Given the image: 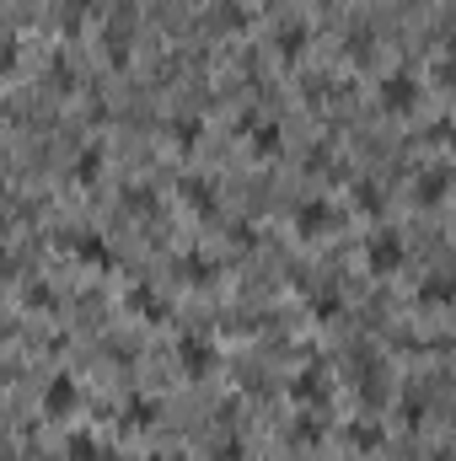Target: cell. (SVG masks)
<instances>
[{
    "mask_svg": "<svg viewBox=\"0 0 456 461\" xmlns=\"http://www.w3.org/2000/svg\"><path fill=\"white\" fill-rule=\"evenodd\" d=\"M215 461H242V435H221L215 440Z\"/></svg>",
    "mask_w": 456,
    "mask_h": 461,
    "instance_id": "obj_30",
    "label": "cell"
},
{
    "mask_svg": "<svg viewBox=\"0 0 456 461\" xmlns=\"http://www.w3.org/2000/svg\"><path fill=\"white\" fill-rule=\"evenodd\" d=\"M236 134L247 140V150H252L258 161H274V156L285 150V123H274V118L242 113V118H236Z\"/></svg>",
    "mask_w": 456,
    "mask_h": 461,
    "instance_id": "obj_4",
    "label": "cell"
},
{
    "mask_svg": "<svg viewBox=\"0 0 456 461\" xmlns=\"http://www.w3.org/2000/svg\"><path fill=\"white\" fill-rule=\"evenodd\" d=\"M103 167H108V150H103V145H81V156L70 161V177H76L81 188H92V183L103 177Z\"/></svg>",
    "mask_w": 456,
    "mask_h": 461,
    "instance_id": "obj_20",
    "label": "cell"
},
{
    "mask_svg": "<svg viewBox=\"0 0 456 461\" xmlns=\"http://www.w3.org/2000/svg\"><path fill=\"white\" fill-rule=\"evenodd\" d=\"M167 140H172L178 150H194V145L205 140V118L199 113H172L167 118Z\"/></svg>",
    "mask_w": 456,
    "mask_h": 461,
    "instance_id": "obj_19",
    "label": "cell"
},
{
    "mask_svg": "<svg viewBox=\"0 0 456 461\" xmlns=\"http://www.w3.org/2000/svg\"><path fill=\"white\" fill-rule=\"evenodd\" d=\"M354 204H360L365 215H381V210H387V194H381V183H370V177H354Z\"/></svg>",
    "mask_w": 456,
    "mask_h": 461,
    "instance_id": "obj_25",
    "label": "cell"
},
{
    "mask_svg": "<svg viewBox=\"0 0 456 461\" xmlns=\"http://www.w3.org/2000/svg\"><path fill=\"white\" fill-rule=\"evenodd\" d=\"M65 247H70L81 263H92V268H114V247H108L103 230H76V236H65Z\"/></svg>",
    "mask_w": 456,
    "mask_h": 461,
    "instance_id": "obj_13",
    "label": "cell"
},
{
    "mask_svg": "<svg viewBox=\"0 0 456 461\" xmlns=\"http://www.w3.org/2000/svg\"><path fill=\"white\" fill-rule=\"evenodd\" d=\"M178 194H183V204H188L194 215H215V210H221L215 177H205V172H199V177H183V183H178Z\"/></svg>",
    "mask_w": 456,
    "mask_h": 461,
    "instance_id": "obj_14",
    "label": "cell"
},
{
    "mask_svg": "<svg viewBox=\"0 0 456 461\" xmlns=\"http://www.w3.org/2000/svg\"><path fill=\"white\" fill-rule=\"evenodd\" d=\"M414 301H419V306H430V312H451V306H456V274H451V268H430V274L419 279Z\"/></svg>",
    "mask_w": 456,
    "mask_h": 461,
    "instance_id": "obj_11",
    "label": "cell"
},
{
    "mask_svg": "<svg viewBox=\"0 0 456 461\" xmlns=\"http://www.w3.org/2000/svg\"><path fill=\"white\" fill-rule=\"evenodd\" d=\"M333 221H339V210H333L323 194H306V199L290 210V226H296V236H306V241L328 236V230H333Z\"/></svg>",
    "mask_w": 456,
    "mask_h": 461,
    "instance_id": "obj_5",
    "label": "cell"
},
{
    "mask_svg": "<svg viewBox=\"0 0 456 461\" xmlns=\"http://www.w3.org/2000/svg\"><path fill=\"white\" fill-rule=\"evenodd\" d=\"M215 22H221V27H242L247 16H242V5H236V0H221V5H215Z\"/></svg>",
    "mask_w": 456,
    "mask_h": 461,
    "instance_id": "obj_31",
    "label": "cell"
},
{
    "mask_svg": "<svg viewBox=\"0 0 456 461\" xmlns=\"http://www.w3.org/2000/svg\"><path fill=\"white\" fill-rule=\"evenodd\" d=\"M27 301H32V306H54V290H49L43 279H32V285H27Z\"/></svg>",
    "mask_w": 456,
    "mask_h": 461,
    "instance_id": "obj_32",
    "label": "cell"
},
{
    "mask_svg": "<svg viewBox=\"0 0 456 461\" xmlns=\"http://www.w3.org/2000/svg\"><path fill=\"white\" fill-rule=\"evenodd\" d=\"M446 194H451V167H424V172L414 177V204L441 210V204H446Z\"/></svg>",
    "mask_w": 456,
    "mask_h": 461,
    "instance_id": "obj_12",
    "label": "cell"
},
{
    "mask_svg": "<svg viewBox=\"0 0 456 461\" xmlns=\"http://www.w3.org/2000/svg\"><path fill=\"white\" fill-rule=\"evenodd\" d=\"M306 172H312V177H323V172H339L333 150H323V145H317V150H306Z\"/></svg>",
    "mask_w": 456,
    "mask_h": 461,
    "instance_id": "obj_29",
    "label": "cell"
},
{
    "mask_svg": "<svg viewBox=\"0 0 456 461\" xmlns=\"http://www.w3.org/2000/svg\"><path fill=\"white\" fill-rule=\"evenodd\" d=\"M103 54H108V65H129L134 59V11L129 5H118L114 16H108V27H103Z\"/></svg>",
    "mask_w": 456,
    "mask_h": 461,
    "instance_id": "obj_6",
    "label": "cell"
},
{
    "mask_svg": "<svg viewBox=\"0 0 456 461\" xmlns=\"http://www.w3.org/2000/svg\"><path fill=\"white\" fill-rule=\"evenodd\" d=\"M43 76H49V86H54V92H76V65H70L65 54H54Z\"/></svg>",
    "mask_w": 456,
    "mask_h": 461,
    "instance_id": "obj_27",
    "label": "cell"
},
{
    "mask_svg": "<svg viewBox=\"0 0 456 461\" xmlns=\"http://www.w3.org/2000/svg\"><path fill=\"white\" fill-rule=\"evenodd\" d=\"M285 435H290L301 451H312V446H323V440H328V424L317 419V408H301V413L285 424Z\"/></svg>",
    "mask_w": 456,
    "mask_h": 461,
    "instance_id": "obj_18",
    "label": "cell"
},
{
    "mask_svg": "<svg viewBox=\"0 0 456 461\" xmlns=\"http://www.w3.org/2000/svg\"><path fill=\"white\" fill-rule=\"evenodd\" d=\"M376 97H381L387 113H397V118L414 113V108H419V76H414L408 65H392V70L376 81Z\"/></svg>",
    "mask_w": 456,
    "mask_h": 461,
    "instance_id": "obj_3",
    "label": "cell"
},
{
    "mask_svg": "<svg viewBox=\"0 0 456 461\" xmlns=\"http://www.w3.org/2000/svg\"><path fill=\"white\" fill-rule=\"evenodd\" d=\"M156 413H161V408H156L150 397H140V392H134V397H129V402L118 408V419H123V429H150V424H156Z\"/></svg>",
    "mask_w": 456,
    "mask_h": 461,
    "instance_id": "obj_22",
    "label": "cell"
},
{
    "mask_svg": "<svg viewBox=\"0 0 456 461\" xmlns=\"http://www.w3.org/2000/svg\"><path fill=\"white\" fill-rule=\"evenodd\" d=\"M285 392H290L296 408H323V402H328V370H323V365H301V370L285 381Z\"/></svg>",
    "mask_w": 456,
    "mask_h": 461,
    "instance_id": "obj_7",
    "label": "cell"
},
{
    "mask_svg": "<svg viewBox=\"0 0 456 461\" xmlns=\"http://www.w3.org/2000/svg\"><path fill=\"white\" fill-rule=\"evenodd\" d=\"M312 317H317V322H339V317H343V290H339V285L312 290Z\"/></svg>",
    "mask_w": 456,
    "mask_h": 461,
    "instance_id": "obj_23",
    "label": "cell"
},
{
    "mask_svg": "<svg viewBox=\"0 0 456 461\" xmlns=\"http://www.w3.org/2000/svg\"><path fill=\"white\" fill-rule=\"evenodd\" d=\"M306 49H312V27H306L301 16H285V22L274 27V54H279L285 65H301Z\"/></svg>",
    "mask_w": 456,
    "mask_h": 461,
    "instance_id": "obj_10",
    "label": "cell"
},
{
    "mask_svg": "<svg viewBox=\"0 0 456 461\" xmlns=\"http://www.w3.org/2000/svg\"><path fill=\"white\" fill-rule=\"evenodd\" d=\"M397 413H403L408 429H419V424L430 419V392H424V386H403V392H397Z\"/></svg>",
    "mask_w": 456,
    "mask_h": 461,
    "instance_id": "obj_21",
    "label": "cell"
},
{
    "mask_svg": "<svg viewBox=\"0 0 456 461\" xmlns=\"http://www.w3.org/2000/svg\"><path fill=\"white\" fill-rule=\"evenodd\" d=\"M87 11H92V0H59V22H65V32H76V27L87 22Z\"/></svg>",
    "mask_w": 456,
    "mask_h": 461,
    "instance_id": "obj_28",
    "label": "cell"
},
{
    "mask_svg": "<svg viewBox=\"0 0 456 461\" xmlns=\"http://www.w3.org/2000/svg\"><path fill=\"white\" fill-rule=\"evenodd\" d=\"M123 210H129V215H150V210H156V188H150V183H129V188H123Z\"/></svg>",
    "mask_w": 456,
    "mask_h": 461,
    "instance_id": "obj_26",
    "label": "cell"
},
{
    "mask_svg": "<svg viewBox=\"0 0 456 461\" xmlns=\"http://www.w3.org/2000/svg\"><path fill=\"white\" fill-rule=\"evenodd\" d=\"M178 268H183L188 285H215V258H210V252H183Z\"/></svg>",
    "mask_w": 456,
    "mask_h": 461,
    "instance_id": "obj_24",
    "label": "cell"
},
{
    "mask_svg": "<svg viewBox=\"0 0 456 461\" xmlns=\"http://www.w3.org/2000/svg\"><path fill=\"white\" fill-rule=\"evenodd\" d=\"M408 263V241H403V230H392V226H376L370 236H365V268L370 274H397Z\"/></svg>",
    "mask_w": 456,
    "mask_h": 461,
    "instance_id": "obj_1",
    "label": "cell"
},
{
    "mask_svg": "<svg viewBox=\"0 0 456 461\" xmlns=\"http://www.w3.org/2000/svg\"><path fill=\"white\" fill-rule=\"evenodd\" d=\"M178 365L188 370V375H210L215 370V339L210 333H178Z\"/></svg>",
    "mask_w": 456,
    "mask_h": 461,
    "instance_id": "obj_9",
    "label": "cell"
},
{
    "mask_svg": "<svg viewBox=\"0 0 456 461\" xmlns=\"http://www.w3.org/2000/svg\"><path fill=\"white\" fill-rule=\"evenodd\" d=\"M354 386H360L365 413H370V408H381V402L392 397V375H387V365H381L370 348H354Z\"/></svg>",
    "mask_w": 456,
    "mask_h": 461,
    "instance_id": "obj_2",
    "label": "cell"
},
{
    "mask_svg": "<svg viewBox=\"0 0 456 461\" xmlns=\"http://www.w3.org/2000/svg\"><path fill=\"white\" fill-rule=\"evenodd\" d=\"M123 301H129V312H140V317H145V322H161V317H167V312H172V306H167V295H161V290H156V285H145V279H134V285H129V295H123Z\"/></svg>",
    "mask_w": 456,
    "mask_h": 461,
    "instance_id": "obj_16",
    "label": "cell"
},
{
    "mask_svg": "<svg viewBox=\"0 0 456 461\" xmlns=\"http://www.w3.org/2000/svg\"><path fill=\"white\" fill-rule=\"evenodd\" d=\"M76 408H81V381H76L70 370L49 375V386H43V413H49V419H70Z\"/></svg>",
    "mask_w": 456,
    "mask_h": 461,
    "instance_id": "obj_8",
    "label": "cell"
},
{
    "mask_svg": "<svg viewBox=\"0 0 456 461\" xmlns=\"http://www.w3.org/2000/svg\"><path fill=\"white\" fill-rule=\"evenodd\" d=\"M11 70H16V43H11V38H0V81H5Z\"/></svg>",
    "mask_w": 456,
    "mask_h": 461,
    "instance_id": "obj_33",
    "label": "cell"
},
{
    "mask_svg": "<svg viewBox=\"0 0 456 461\" xmlns=\"http://www.w3.org/2000/svg\"><path fill=\"white\" fill-rule=\"evenodd\" d=\"M231 241H236V247H258V236H252V226H231Z\"/></svg>",
    "mask_w": 456,
    "mask_h": 461,
    "instance_id": "obj_34",
    "label": "cell"
},
{
    "mask_svg": "<svg viewBox=\"0 0 456 461\" xmlns=\"http://www.w3.org/2000/svg\"><path fill=\"white\" fill-rule=\"evenodd\" d=\"M343 440H349V451L370 456V451H381V446H387V429H381L370 413H360V419H349V424H343Z\"/></svg>",
    "mask_w": 456,
    "mask_h": 461,
    "instance_id": "obj_15",
    "label": "cell"
},
{
    "mask_svg": "<svg viewBox=\"0 0 456 461\" xmlns=\"http://www.w3.org/2000/svg\"><path fill=\"white\" fill-rule=\"evenodd\" d=\"M65 461H118V451L108 440H97L92 429H76V435L65 440Z\"/></svg>",
    "mask_w": 456,
    "mask_h": 461,
    "instance_id": "obj_17",
    "label": "cell"
},
{
    "mask_svg": "<svg viewBox=\"0 0 456 461\" xmlns=\"http://www.w3.org/2000/svg\"><path fill=\"white\" fill-rule=\"evenodd\" d=\"M145 461H183V456H172V451H156V456H145Z\"/></svg>",
    "mask_w": 456,
    "mask_h": 461,
    "instance_id": "obj_35",
    "label": "cell"
}]
</instances>
